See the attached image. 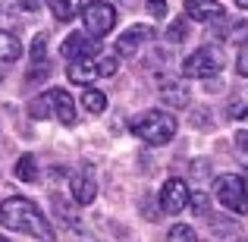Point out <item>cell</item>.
<instances>
[{
	"label": "cell",
	"mask_w": 248,
	"mask_h": 242,
	"mask_svg": "<svg viewBox=\"0 0 248 242\" xmlns=\"http://www.w3.org/2000/svg\"><path fill=\"white\" fill-rule=\"evenodd\" d=\"M192 201V192H188V186H186V179H167L164 182V189H160V208H164L167 214H179V211H186V205Z\"/></svg>",
	"instance_id": "9c48e42d"
},
{
	"label": "cell",
	"mask_w": 248,
	"mask_h": 242,
	"mask_svg": "<svg viewBox=\"0 0 248 242\" xmlns=\"http://www.w3.org/2000/svg\"><path fill=\"white\" fill-rule=\"evenodd\" d=\"M116 66H120V60L116 57H82V60H69L66 66V76L73 85H91L94 79H101V76H113Z\"/></svg>",
	"instance_id": "5b68a950"
},
{
	"label": "cell",
	"mask_w": 248,
	"mask_h": 242,
	"mask_svg": "<svg viewBox=\"0 0 248 242\" xmlns=\"http://www.w3.org/2000/svg\"><path fill=\"white\" fill-rule=\"evenodd\" d=\"M47 6L60 22H69V19L79 16V0H47Z\"/></svg>",
	"instance_id": "9a60e30c"
},
{
	"label": "cell",
	"mask_w": 248,
	"mask_h": 242,
	"mask_svg": "<svg viewBox=\"0 0 248 242\" xmlns=\"http://www.w3.org/2000/svg\"><path fill=\"white\" fill-rule=\"evenodd\" d=\"M236 6L239 10H248V0H236Z\"/></svg>",
	"instance_id": "d4e9b609"
},
{
	"label": "cell",
	"mask_w": 248,
	"mask_h": 242,
	"mask_svg": "<svg viewBox=\"0 0 248 242\" xmlns=\"http://www.w3.org/2000/svg\"><path fill=\"white\" fill-rule=\"evenodd\" d=\"M160 101L170 104V107H186L188 104V91L182 88V85H176V82H170L160 88Z\"/></svg>",
	"instance_id": "5bb4252c"
},
{
	"label": "cell",
	"mask_w": 248,
	"mask_h": 242,
	"mask_svg": "<svg viewBox=\"0 0 248 242\" xmlns=\"http://www.w3.org/2000/svg\"><path fill=\"white\" fill-rule=\"evenodd\" d=\"M245 116H248V107L242 101H232L230 104V120H245Z\"/></svg>",
	"instance_id": "44dd1931"
},
{
	"label": "cell",
	"mask_w": 248,
	"mask_h": 242,
	"mask_svg": "<svg viewBox=\"0 0 248 242\" xmlns=\"http://www.w3.org/2000/svg\"><path fill=\"white\" fill-rule=\"evenodd\" d=\"M186 35H188L186 19H173V22H170V29H167V41L179 44V41H186Z\"/></svg>",
	"instance_id": "d6986e66"
},
{
	"label": "cell",
	"mask_w": 248,
	"mask_h": 242,
	"mask_svg": "<svg viewBox=\"0 0 248 242\" xmlns=\"http://www.w3.org/2000/svg\"><path fill=\"white\" fill-rule=\"evenodd\" d=\"M29 113L35 116V120L50 116V120L63 123V126H73V123H76V101L69 97V91L50 88V91H44V95L31 97V101H29Z\"/></svg>",
	"instance_id": "7a4b0ae2"
},
{
	"label": "cell",
	"mask_w": 248,
	"mask_h": 242,
	"mask_svg": "<svg viewBox=\"0 0 248 242\" xmlns=\"http://www.w3.org/2000/svg\"><path fill=\"white\" fill-rule=\"evenodd\" d=\"M82 107L88 110V113H104V110H107V97H104V91H97V88H85V95H82Z\"/></svg>",
	"instance_id": "e0dca14e"
},
{
	"label": "cell",
	"mask_w": 248,
	"mask_h": 242,
	"mask_svg": "<svg viewBox=\"0 0 248 242\" xmlns=\"http://www.w3.org/2000/svg\"><path fill=\"white\" fill-rule=\"evenodd\" d=\"M22 57V44L13 32H3L0 29V63H13Z\"/></svg>",
	"instance_id": "4fadbf2b"
},
{
	"label": "cell",
	"mask_w": 248,
	"mask_h": 242,
	"mask_svg": "<svg viewBox=\"0 0 248 242\" xmlns=\"http://www.w3.org/2000/svg\"><path fill=\"white\" fill-rule=\"evenodd\" d=\"M16 176L22 182H35L38 179V161H35V154H22V158L16 161Z\"/></svg>",
	"instance_id": "2e32d148"
},
{
	"label": "cell",
	"mask_w": 248,
	"mask_h": 242,
	"mask_svg": "<svg viewBox=\"0 0 248 242\" xmlns=\"http://www.w3.org/2000/svg\"><path fill=\"white\" fill-rule=\"evenodd\" d=\"M69 189H73V198L79 201V205H91V201H94V195H97L94 179H91V176H85V173H76L73 179H69Z\"/></svg>",
	"instance_id": "7c38bea8"
},
{
	"label": "cell",
	"mask_w": 248,
	"mask_h": 242,
	"mask_svg": "<svg viewBox=\"0 0 248 242\" xmlns=\"http://www.w3.org/2000/svg\"><path fill=\"white\" fill-rule=\"evenodd\" d=\"M0 226L6 230H16V233H29L35 239H44L50 242L54 239V226L47 224V217L41 214V208L29 198H6L0 205Z\"/></svg>",
	"instance_id": "6da1fadb"
},
{
	"label": "cell",
	"mask_w": 248,
	"mask_h": 242,
	"mask_svg": "<svg viewBox=\"0 0 248 242\" xmlns=\"http://www.w3.org/2000/svg\"><path fill=\"white\" fill-rule=\"evenodd\" d=\"M239 76H248V41L242 44V50H239V63H236Z\"/></svg>",
	"instance_id": "7402d4cb"
},
{
	"label": "cell",
	"mask_w": 248,
	"mask_h": 242,
	"mask_svg": "<svg viewBox=\"0 0 248 242\" xmlns=\"http://www.w3.org/2000/svg\"><path fill=\"white\" fill-rule=\"evenodd\" d=\"M60 54L66 60H82V57H97L101 54V38L88 32H69V38L60 44Z\"/></svg>",
	"instance_id": "ba28073f"
},
{
	"label": "cell",
	"mask_w": 248,
	"mask_h": 242,
	"mask_svg": "<svg viewBox=\"0 0 248 242\" xmlns=\"http://www.w3.org/2000/svg\"><path fill=\"white\" fill-rule=\"evenodd\" d=\"M245 35H248V22H239V25H232V29H230L232 41H245Z\"/></svg>",
	"instance_id": "603a6c76"
},
{
	"label": "cell",
	"mask_w": 248,
	"mask_h": 242,
	"mask_svg": "<svg viewBox=\"0 0 248 242\" xmlns=\"http://www.w3.org/2000/svg\"><path fill=\"white\" fill-rule=\"evenodd\" d=\"M214 198L232 214H248V186L236 173H223L214 179Z\"/></svg>",
	"instance_id": "277c9868"
},
{
	"label": "cell",
	"mask_w": 248,
	"mask_h": 242,
	"mask_svg": "<svg viewBox=\"0 0 248 242\" xmlns=\"http://www.w3.org/2000/svg\"><path fill=\"white\" fill-rule=\"evenodd\" d=\"M167 242H198V239H195V230L188 224H176V226H170Z\"/></svg>",
	"instance_id": "ac0fdd59"
},
{
	"label": "cell",
	"mask_w": 248,
	"mask_h": 242,
	"mask_svg": "<svg viewBox=\"0 0 248 242\" xmlns=\"http://www.w3.org/2000/svg\"><path fill=\"white\" fill-rule=\"evenodd\" d=\"M236 148H239L242 154H248V132H239V135H236Z\"/></svg>",
	"instance_id": "cb8c5ba5"
},
{
	"label": "cell",
	"mask_w": 248,
	"mask_h": 242,
	"mask_svg": "<svg viewBox=\"0 0 248 242\" xmlns=\"http://www.w3.org/2000/svg\"><path fill=\"white\" fill-rule=\"evenodd\" d=\"M0 242H10V239H6V236H0Z\"/></svg>",
	"instance_id": "484cf974"
},
{
	"label": "cell",
	"mask_w": 248,
	"mask_h": 242,
	"mask_svg": "<svg viewBox=\"0 0 248 242\" xmlns=\"http://www.w3.org/2000/svg\"><path fill=\"white\" fill-rule=\"evenodd\" d=\"M79 16L85 22V32L94 38H104L113 32L116 25V6L110 0H88L85 6H79Z\"/></svg>",
	"instance_id": "8992f818"
},
{
	"label": "cell",
	"mask_w": 248,
	"mask_h": 242,
	"mask_svg": "<svg viewBox=\"0 0 248 242\" xmlns=\"http://www.w3.org/2000/svg\"><path fill=\"white\" fill-rule=\"evenodd\" d=\"M132 132L135 139H141L145 145H167L176 135V116L167 110H148V113L135 116L132 120Z\"/></svg>",
	"instance_id": "3957f363"
},
{
	"label": "cell",
	"mask_w": 248,
	"mask_h": 242,
	"mask_svg": "<svg viewBox=\"0 0 248 242\" xmlns=\"http://www.w3.org/2000/svg\"><path fill=\"white\" fill-rule=\"evenodd\" d=\"M145 3H148V10H151L154 19H164L167 13H170V10H167V0H145Z\"/></svg>",
	"instance_id": "ffe728a7"
},
{
	"label": "cell",
	"mask_w": 248,
	"mask_h": 242,
	"mask_svg": "<svg viewBox=\"0 0 248 242\" xmlns=\"http://www.w3.org/2000/svg\"><path fill=\"white\" fill-rule=\"evenodd\" d=\"M186 16L195 19V22H220L226 16V10L217 0H186Z\"/></svg>",
	"instance_id": "8fae6325"
},
{
	"label": "cell",
	"mask_w": 248,
	"mask_h": 242,
	"mask_svg": "<svg viewBox=\"0 0 248 242\" xmlns=\"http://www.w3.org/2000/svg\"><path fill=\"white\" fill-rule=\"evenodd\" d=\"M151 35H154L151 25H132V29H126L120 38H116V57H120V60L135 57V54H139V48H141V41H148Z\"/></svg>",
	"instance_id": "30bf717a"
},
{
	"label": "cell",
	"mask_w": 248,
	"mask_h": 242,
	"mask_svg": "<svg viewBox=\"0 0 248 242\" xmlns=\"http://www.w3.org/2000/svg\"><path fill=\"white\" fill-rule=\"evenodd\" d=\"M223 69V54L217 48H198L182 60V76L186 79H214Z\"/></svg>",
	"instance_id": "52a82bcc"
}]
</instances>
